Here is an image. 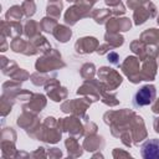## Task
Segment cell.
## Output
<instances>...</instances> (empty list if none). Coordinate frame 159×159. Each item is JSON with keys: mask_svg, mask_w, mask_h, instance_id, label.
Returning a JSON list of instances; mask_svg holds the SVG:
<instances>
[{"mask_svg": "<svg viewBox=\"0 0 159 159\" xmlns=\"http://www.w3.org/2000/svg\"><path fill=\"white\" fill-rule=\"evenodd\" d=\"M140 153L144 159H159V139H149L140 147Z\"/></svg>", "mask_w": 159, "mask_h": 159, "instance_id": "2", "label": "cell"}, {"mask_svg": "<svg viewBox=\"0 0 159 159\" xmlns=\"http://www.w3.org/2000/svg\"><path fill=\"white\" fill-rule=\"evenodd\" d=\"M157 94V89L153 84H147L143 86L140 89H138L133 97V103L137 107H143L153 103L154 98Z\"/></svg>", "mask_w": 159, "mask_h": 159, "instance_id": "1", "label": "cell"}]
</instances>
